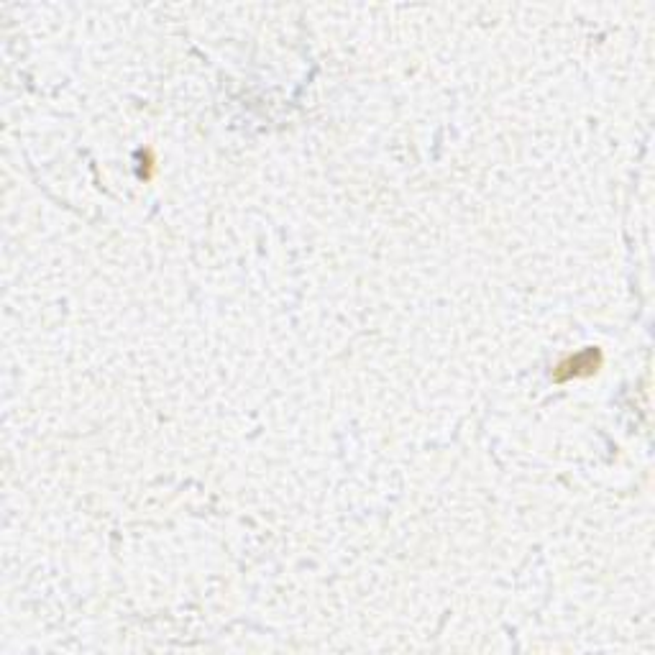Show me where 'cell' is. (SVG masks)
Masks as SVG:
<instances>
[{
	"mask_svg": "<svg viewBox=\"0 0 655 655\" xmlns=\"http://www.w3.org/2000/svg\"><path fill=\"white\" fill-rule=\"evenodd\" d=\"M602 364H604L602 351H599L597 346H586L581 348V351H576V354L566 356V359L553 369V382L566 384V382H574V379H589L602 369Z\"/></svg>",
	"mask_w": 655,
	"mask_h": 655,
	"instance_id": "cell-1",
	"label": "cell"
}]
</instances>
